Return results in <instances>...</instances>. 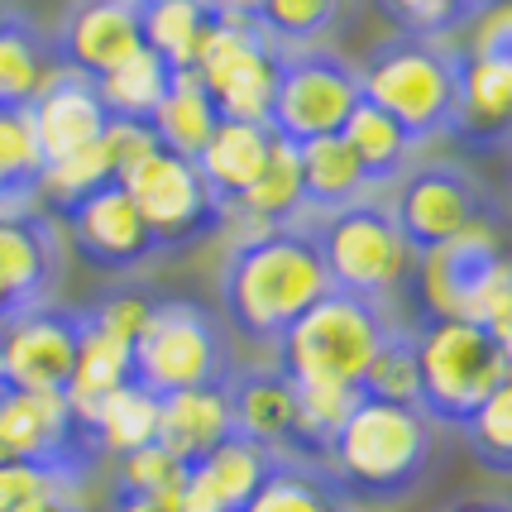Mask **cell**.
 <instances>
[{
	"instance_id": "1",
	"label": "cell",
	"mask_w": 512,
	"mask_h": 512,
	"mask_svg": "<svg viewBox=\"0 0 512 512\" xmlns=\"http://www.w3.org/2000/svg\"><path fill=\"white\" fill-rule=\"evenodd\" d=\"M326 292H331V278H326L312 235L302 225H278V230L245 235L230 249L221 273L230 326L254 345H268V350L283 340V331L297 316L312 312Z\"/></svg>"
},
{
	"instance_id": "2",
	"label": "cell",
	"mask_w": 512,
	"mask_h": 512,
	"mask_svg": "<svg viewBox=\"0 0 512 512\" xmlns=\"http://www.w3.org/2000/svg\"><path fill=\"white\" fill-rule=\"evenodd\" d=\"M436 441H431V422L422 407H398V402H374L359 398L350 422L335 431L331 450H326V474L335 489L364 503H398L417 489L431 469Z\"/></svg>"
},
{
	"instance_id": "3",
	"label": "cell",
	"mask_w": 512,
	"mask_h": 512,
	"mask_svg": "<svg viewBox=\"0 0 512 512\" xmlns=\"http://www.w3.org/2000/svg\"><path fill=\"white\" fill-rule=\"evenodd\" d=\"M359 91L388 120H398L412 149L446 139L460 120V48L398 29L374 44L369 63L359 67Z\"/></svg>"
},
{
	"instance_id": "4",
	"label": "cell",
	"mask_w": 512,
	"mask_h": 512,
	"mask_svg": "<svg viewBox=\"0 0 512 512\" xmlns=\"http://www.w3.org/2000/svg\"><path fill=\"white\" fill-rule=\"evenodd\" d=\"M393 331V316L379 302H364L350 292H326L312 312L292 321L283 340L273 345L278 374L288 383H335L359 388L369 359L379 355L383 335Z\"/></svg>"
},
{
	"instance_id": "5",
	"label": "cell",
	"mask_w": 512,
	"mask_h": 512,
	"mask_svg": "<svg viewBox=\"0 0 512 512\" xmlns=\"http://www.w3.org/2000/svg\"><path fill=\"white\" fill-rule=\"evenodd\" d=\"M297 225L312 235L316 259H321L335 292H350V297H364V302H383L388 292L412 283L417 254L402 245L383 197H364L355 206H345V211L312 216V221Z\"/></svg>"
},
{
	"instance_id": "6",
	"label": "cell",
	"mask_w": 512,
	"mask_h": 512,
	"mask_svg": "<svg viewBox=\"0 0 512 512\" xmlns=\"http://www.w3.org/2000/svg\"><path fill=\"white\" fill-rule=\"evenodd\" d=\"M417 340V374H422V407L426 422L465 426L479 402L489 398L498 383H508L503 355L493 331L455 316H426L412 331Z\"/></svg>"
},
{
	"instance_id": "7",
	"label": "cell",
	"mask_w": 512,
	"mask_h": 512,
	"mask_svg": "<svg viewBox=\"0 0 512 512\" xmlns=\"http://www.w3.org/2000/svg\"><path fill=\"white\" fill-rule=\"evenodd\" d=\"M130 369L134 383L154 398H173L187 388H221L235 374L216 316L182 297L154 302L139 340L130 345Z\"/></svg>"
},
{
	"instance_id": "8",
	"label": "cell",
	"mask_w": 512,
	"mask_h": 512,
	"mask_svg": "<svg viewBox=\"0 0 512 512\" xmlns=\"http://www.w3.org/2000/svg\"><path fill=\"white\" fill-rule=\"evenodd\" d=\"M388 216L412 254L460 240L465 230L493 221L489 187L460 163H412L388 197Z\"/></svg>"
},
{
	"instance_id": "9",
	"label": "cell",
	"mask_w": 512,
	"mask_h": 512,
	"mask_svg": "<svg viewBox=\"0 0 512 512\" xmlns=\"http://www.w3.org/2000/svg\"><path fill=\"white\" fill-rule=\"evenodd\" d=\"M364 101L359 67L335 58L326 48L312 53H278L273 101H268V130L288 144H312L326 134H340L345 120Z\"/></svg>"
},
{
	"instance_id": "10",
	"label": "cell",
	"mask_w": 512,
	"mask_h": 512,
	"mask_svg": "<svg viewBox=\"0 0 512 512\" xmlns=\"http://www.w3.org/2000/svg\"><path fill=\"white\" fill-rule=\"evenodd\" d=\"M192 72L211 96L221 120H249L268 125V101H273V77H278V48L264 44V34L249 20H225L216 15Z\"/></svg>"
},
{
	"instance_id": "11",
	"label": "cell",
	"mask_w": 512,
	"mask_h": 512,
	"mask_svg": "<svg viewBox=\"0 0 512 512\" xmlns=\"http://www.w3.org/2000/svg\"><path fill=\"white\" fill-rule=\"evenodd\" d=\"M120 187H125L130 201L139 206V216L149 225V235L158 240V249L201 240L211 225L221 221V211H216V201L206 192L197 163L168 154V149L149 154Z\"/></svg>"
},
{
	"instance_id": "12",
	"label": "cell",
	"mask_w": 512,
	"mask_h": 512,
	"mask_svg": "<svg viewBox=\"0 0 512 512\" xmlns=\"http://www.w3.org/2000/svg\"><path fill=\"white\" fill-rule=\"evenodd\" d=\"M82 340V312L34 307L0 321V388L15 393H67Z\"/></svg>"
},
{
	"instance_id": "13",
	"label": "cell",
	"mask_w": 512,
	"mask_h": 512,
	"mask_svg": "<svg viewBox=\"0 0 512 512\" xmlns=\"http://www.w3.org/2000/svg\"><path fill=\"white\" fill-rule=\"evenodd\" d=\"M63 221H67L72 249L87 264L106 268V273H130V268L149 264L158 254V240L149 235L139 206L130 201V192L120 182H106V187H96L77 206H67Z\"/></svg>"
},
{
	"instance_id": "14",
	"label": "cell",
	"mask_w": 512,
	"mask_h": 512,
	"mask_svg": "<svg viewBox=\"0 0 512 512\" xmlns=\"http://www.w3.org/2000/svg\"><path fill=\"white\" fill-rule=\"evenodd\" d=\"M508 254L512 249L503 245V235H498L493 221L474 225V230H465L460 240L431 249V254H417L412 283L422 288L426 316H455V321H465L479 283H484Z\"/></svg>"
},
{
	"instance_id": "15",
	"label": "cell",
	"mask_w": 512,
	"mask_h": 512,
	"mask_svg": "<svg viewBox=\"0 0 512 512\" xmlns=\"http://www.w3.org/2000/svg\"><path fill=\"white\" fill-rule=\"evenodd\" d=\"M144 48L139 34V0H77L67 10L63 29L53 39V53L67 72H82L101 82L106 72L134 58Z\"/></svg>"
},
{
	"instance_id": "16",
	"label": "cell",
	"mask_w": 512,
	"mask_h": 512,
	"mask_svg": "<svg viewBox=\"0 0 512 512\" xmlns=\"http://www.w3.org/2000/svg\"><path fill=\"white\" fill-rule=\"evenodd\" d=\"M29 125H34L44 163H58V158H72L91 149V144H101V134L111 125V111L101 106V91H96L91 77L58 67L48 77V87L39 91V101L29 106Z\"/></svg>"
},
{
	"instance_id": "17",
	"label": "cell",
	"mask_w": 512,
	"mask_h": 512,
	"mask_svg": "<svg viewBox=\"0 0 512 512\" xmlns=\"http://www.w3.org/2000/svg\"><path fill=\"white\" fill-rule=\"evenodd\" d=\"M58 278V235L39 211L0 216V321L48 307Z\"/></svg>"
},
{
	"instance_id": "18",
	"label": "cell",
	"mask_w": 512,
	"mask_h": 512,
	"mask_svg": "<svg viewBox=\"0 0 512 512\" xmlns=\"http://www.w3.org/2000/svg\"><path fill=\"white\" fill-rule=\"evenodd\" d=\"M278 134L268 125H249V120H221L216 134L206 139V149L197 154V173L206 182V192L216 201L221 221L245 201V192L259 182Z\"/></svg>"
},
{
	"instance_id": "19",
	"label": "cell",
	"mask_w": 512,
	"mask_h": 512,
	"mask_svg": "<svg viewBox=\"0 0 512 512\" xmlns=\"http://www.w3.org/2000/svg\"><path fill=\"white\" fill-rule=\"evenodd\" d=\"M268 465H273V450L230 436L201 465L187 469V484L178 493V512H240L254 498V489L264 484Z\"/></svg>"
},
{
	"instance_id": "20",
	"label": "cell",
	"mask_w": 512,
	"mask_h": 512,
	"mask_svg": "<svg viewBox=\"0 0 512 512\" xmlns=\"http://www.w3.org/2000/svg\"><path fill=\"white\" fill-rule=\"evenodd\" d=\"M225 398H230V426L240 441L288 455L297 402H292V383L278 369H235L225 379Z\"/></svg>"
},
{
	"instance_id": "21",
	"label": "cell",
	"mask_w": 512,
	"mask_h": 512,
	"mask_svg": "<svg viewBox=\"0 0 512 512\" xmlns=\"http://www.w3.org/2000/svg\"><path fill=\"white\" fill-rule=\"evenodd\" d=\"M235 436L230 426V398L221 388H187L173 398H158V436L154 446H163L178 465H201L216 446H225Z\"/></svg>"
},
{
	"instance_id": "22",
	"label": "cell",
	"mask_w": 512,
	"mask_h": 512,
	"mask_svg": "<svg viewBox=\"0 0 512 512\" xmlns=\"http://www.w3.org/2000/svg\"><path fill=\"white\" fill-rule=\"evenodd\" d=\"M297 154H302V221L331 216V211H345V206H355V201L374 197V187L364 178L359 158L350 154V144H345L340 134L297 144Z\"/></svg>"
},
{
	"instance_id": "23",
	"label": "cell",
	"mask_w": 512,
	"mask_h": 512,
	"mask_svg": "<svg viewBox=\"0 0 512 512\" xmlns=\"http://www.w3.org/2000/svg\"><path fill=\"white\" fill-rule=\"evenodd\" d=\"M125 383H134V369H130V345L115 340V335L96 331L87 316H82V340H77V364H72V383H67V407L77 412V422L87 426L91 412L101 402L120 393Z\"/></svg>"
},
{
	"instance_id": "24",
	"label": "cell",
	"mask_w": 512,
	"mask_h": 512,
	"mask_svg": "<svg viewBox=\"0 0 512 512\" xmlns=\"http://www.w3.org/2000/svg\"><path fill=\"white\" fill-rule=\"evenodd\" d=\"M240 512H350V503L335 489L326 465L297 460V455H273L264 484Z\"/></svg>"
},
{
	"instance_id": "25",
	"label": "cell",
	"mask_w": 512,
	"mask_h": 512,
	"mask_svg": "<svg viewBox=\"0 0 512 512\" xmlns=\"http://www.w3.org/2000/svg\"><path fill=\"white\" fill-rule=\"evenodd\" d=\"M58 53L29 20H15L0 29V111H29L58 72Z\"/></svg>"
},
{
	"instance_id": "26",
	"label": "cell",
	"mask_w": 512,
	"mask_h": 512,
	"mask_svg": "<svg viewBox=\"0 0 512 512\" xmlns=\"http://www.w3.org/2000/svg\"><path fill=\"white\" fill-rule=\"evenodd\" d=\"M345 15L350 0H259L249 24L278 53H312L345 24Z\"/></svg>"
},
{
	"instance_id": "27",
	"label": "cell",
	"mask_w": 512,
	"mask_h": 512,
	"mask_svg": "<svg viewBox=\"0 0 512 512\" xmlns=\"http://www.w3.org/2000/svg\"><path fill=\"white\" fill-rule=\"evenodd\" d=\"M149 125H154L158 149H168V154L197 163V154L206 149V139H211L216 125H221V115L211 106L201 77L187 67V72H173V87H168V96H163V106L154 111Z\"/></svg>"
},
{
	"instance_id": "28",
	"label": "cell",
	"mask_w": 512,
	"mask_h": 512,
	"mask_svg": "<svg viewBox=\"0 0 512 512\" xmlns=\"http://www.w3.org/2000/svg\"><path fill=\"white\" fill-rule=\"evenodd\" d=\"M340 139H345V144H350V154L359 158V168H364V178H369L374 192L393 187V182L412 168V154H417V149H412V139L398 130V120H388L374 101H359L355 111H350Z\"/></svg>"
},
{
	"instance_id": "29",
	"label": "cell",
	"mask_w": 512,
	"mask_h": 512,
	"mask_svg": "<svg viewBox=\"0 0 512 512\" xmlns=\"http://www.w3.org/2000/svg\"><path fill=\"white\" fill-rule=\"evenodd\" d=\"M211 10L201 0H139V34L144 48L158 53L173 72H187L197 63L201 39L211 29Z\"/></svg>"
},
{
	"instance_id": "30",
	"label": "cell",
	"mask_w": 512,
	"mask_h": 512,
	"mask_svg": "<svg viewBox=\"0 0 512 512\" xmlns=\"http://www.w3.org/2000/svg\"><path fill=\"white\" fill-rule=\"evenodd\" d=\"M87 436H91V446H96V455H115V460H125L134 450L154 446L158 398L149 388H139V383H125L120 393H111V398L91 412Z\"/></svg>"
},
{
	"instance_id": "31",
	"label": "cell",
	"mask_w": 512,
	"mask_h": 512,
	"mask_svg": "<svg viewBox=\"0 0 512 512\" xmlns=\"http://www.w3.org/2000/svg\"><path fill=\"white\" fill-rule=\"evenodd\" d=\"M44 154L29 125V111H0V216L39 211Z\"/></svg>"
},
{
	"instance_id": "32",
	"label": "cell",
	"mask_w": 512,
	"mask_h": 512,
	"mask_svg": "<svg viewBox=\"0 0 512 512\" xmlns=\"http://www.w3.org/2000/svg\"><path fill=\"white\" fill-rule=\"evenodd\" d=\"M359 388H335V383H292V402H297V422H292V450L297 460L321 465L331 450L335 431L350 422L359 407Z\"/></svg>"
},
{
	"instance_id": "33",
	"label": "cell",
	"mask_w": 512,
	"mask_h": 512,
	"mask_svg": "<svg viewBox=\"0 0 512 512\" xmlns=\"http://www.w3.org/2000/svg\"><path fill=\"white\" fill-rule=\"evenodd\" d=\"M168 87H173V67L163 63L158 53H149V48H139L134 58H125L115 72H106L96 82L101 106L111 111V120H154Z\"/></svg>"
},
{
	"instance_id": "34",
	"label": "cell",
	"mask_w": 512,
	"mask_h": 512,
	"mask_svg": "<svg viewBox=\"0 0 512 512\" xmlns=\"http://www.w3.org/2000/svg\"><path fill=\"white\" fill-rule=\"evenodd\" d=\"M359 393L374 402H398V407H417L422 398V374H417V340L407 326L393 321V331L383 335L379 355L369 359L364 379H359Z\"/></svg>"
},
{
	"instance_id": "35",
	"label": "cell",
	"mask_w": 512,
	"mask_h": 512,
	"mask_svg": "<svg viewBox=\"0 0 512 512\" xmlns=\"http://www.w3.org/2000/svg\"><path fill=\"white\" fill-rule=\"evenodd\" d=\"M465 446L493 474H512V379L498 383L465 426Z\"/></svg>"
},
{
	"instance_id": "36",
	"label": "cell",
	"mask_w": 512,
	"mask_h": 512,
	"mask_svg": "<svg viewBox=\"0 0 512 512\" xmlns=\"http://www.w3.org/2000/svg\"><path fill=\"white\" fill-rule=\"evenodd\" d=\"M388 15L398 20L402 34H417V39H436L446 44L450 34H460L479 20L484 10H493L498 0H383Z\"/></svg>"
},
{
	"instance_id": "37",
	"label": "cell",
	"mask_w": 512,
	"mask_h": 512,
	"mask_svg": "<svg viewBox=\"0 0 512 512\" xmlns=\"http://www.w3.org/2000/svg\"><path fill=\"white\" fill-rule=\"evenodd\" d=\"M111 178V163L101 154V144H91L82 154L58 158V163H44V178H39V201H53L58 211L77 206L82 197H91L96 187H106Z\"/></svg>"
},
{
	"instance_id": "38",
	"label": "cell",
	"mask_w": 512,
	"mask_h": 512,
	"mask_svg": "<svg viewBox=\"0 0 512 512\" xmlns=\"http://www.w3.org/2000/svg\"><path fill=\"white\" fill-rule=\"evenodd\" d=\"M182 484H187V465H178L163 446H144L115 460V489L120 493H139V498H168L178 503Z\"/></svg>"
},
{
	"instance_id": "39",
	"label": "cell",
	"mask_w": 512,
	"mask_h": 512,
	"mask_svg": "<svg viewBox=\"0 0 512 512\" xmlns=\"http://www.w3.org/2000/svg\"><path fill=\"white\" fill-rule=\"evenodd\" d=\"M101 154L111 163V178L125 182L149 154H158V139L149 120H111L101 134Z\"/></svg>"
},
{
	"instance_id": "40",
	"label": "cell",
	"mask_w": 512,
	"mask_h": 512,
	"mask_svg": "<svg viewBox=\"0 0 512 512\" xmlns=\"http://www.w3.org/2000/svg\"><path fill=\"white\" fill-rule=\"evenodd\" d=\"M58 489H77V484L44 465H29V460H0V512H15L24 503H34V498L58 493Z\"/></svg>"
},
{
	"instance_id": "41",
	"label": "cell",
	"mask_w": 512,
	"mask_h": 512,
	"mask_svg": "<svg viewBox=\"0 0 512 512\" xmlns=\"http://www.w3.org/2000/svg\"><path fill=\"white\" fill-rule=\"evenodd\" d=\"M149 312H154V302L144 297V292H111V297H101L91 312H82L96 326V331L115 335V340H125V345H134L139 340V331H144V321H149Z\"/></svg>"
},
{
	"instance_id": "42",
	"label": "cell",
	"mask_w": 512,
	"mask_h": 512,
	"mask_svg": "<svg viewBox=\"0 0 512 512\" xmlns=\"http://www.w3.org/2000/svg\"><path fill=\"white\" fill-rule=\"evenodd\" d=\"M465 53L469 58H484V63L512 67V0H498L493 10H484L474 20V34H469Z\"/></svg>"
},
{
	"instance_id": "43",
	"label": "cell",
	"mask_w": 512,
	"mask_h": 512,
	"mask_svg": "<svg viewBox=\"0 0 512 512\" xmlns=\"http://www.w3.org/2000/svg\"><path fill=\"white\" fill-rule=\"evenodd\" d=\"M111 512H178V503H168V498H139V493H120V489H115Z\"/></svg>"
},
{
	"instance_id": "44",
	"label": "cell",
	"mask_w": 512,
	"mask_h": 512,
	"mask_svg": "<svg viewBox=\"0 0 512 512\" xmlns=\"http://www.w3.org/2000/svg\"><path fill=\"white\" fill-rule=\"evenodd\" d=\"M15 512H82V508H77L72 489H58V493H44V498H34V503H24V508H15Z\"/></svg>"
},
{
	"instance_id": "45",
	"label": "cell",
	"mask_w": 512,
	"mask_h": 512,
	"mask_svg": "<svg viewBox=\"0 0 512 512\" xmlns=\"http://www.w3.org/2000/svg\"><path fill=\"white\" fill-rule=\"evenodd\" d=\"M446 512H512L508 498H465V503H455Z\"/></svg>"
},
{
	"instance_id": "46",
	"label": "cell",
	"mask_w": 512,
	"mask_h": 512,
	"mask_svg": "<svg viewBox=\"0 0 512 512\" xmlns=\"http://www.w3.org/2000/svg\"><path fill=\"white\" fill-rule=\"evenodd\" d=\"M493 340H498V355H503V369H508V379H512V326H503V331H493Z\"/></svg>"
},
{
	"instance_id": "47",
	"label": "cell",
	"mask_w": 512,
	"mask_h": 512,
	"mask_svg": "<svg viewBox=\"0 0 512 512\" xmlns=\"http://www.w3.org/2000/svg\"><path fill=\"white\" fill-rule=\"evenodd\" d=\"M15 20V10H10V5H5V0H0V29H5V24Z\"/></svg>"
},
{
	"instance_id": "48",
	"label": "cell",
	"mask_w": 512,
	"mask_h": 512,
	"mask_svg": "<svg viewBox=\"0 0 512 512\" xmlns=\"http://www.w3.org/2000/svg\"><path fill=\"white\" fill-rule=\"evenodd\" d=\"M0 460H5V450H0Z\"/></svg>"
},
{
	"instance_id": "49",
	"label": "cell",
	"mask_w": 512,
	"mask_h": 512,
	"mask_svg": "<svg viewBox=\"0 0 512 512\" xmlns=\"http://www.w3.org/2000/svg\"><path fill=\"white\" fill-rule=\"evenodd\" d=\"M508 154H512V144H508Z\"/></svg>"
},
{
	"instance_id": "50",
	"label": "cell",
	"mask_w": 512,
	"mask_h": 512,
	"mask_svg": "<svg viewBox=\"0 0 512 512\" xmlns=\"http://www.w3.org/2000/svg\"><path fill=\"white\" fill-rule=\"evenodd\" d=\"M350 512H355V508H350Z\"/></svg>"
}]
</instances>
